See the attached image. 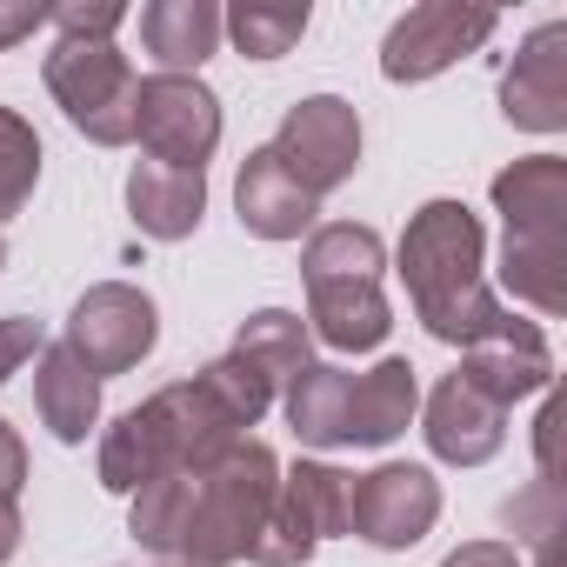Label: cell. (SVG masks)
I'll list each match as a JSON object with an SVG mask.
<instances>
[{"label": "cell", "mask_w": 567, "mask_h": 567, "mask_svg": "<svg viewBox=\"0 0 567 567\" xmlns=\"http://www.w3.org/2000/svg\"><path fill=\"white\" fill-rule=\"evenodd\" d=\"M494 207L507 220L501 288L540 315H567V161H514L507 174H494Z\"/></svg>", "instance_id": "obj_4"}, {"label": "cell", "mask_w": 567, "mask_h": 567, "mask_svg": "<svg viewBox=\"0 0 567 567\" xmlns=\"http://www.w3.org/2000/svg\"><path fill=\"white\" fill-rule=\"evenodd\" d=\"M34 408H41V421H48L54 441L81 447L87 427L101 421V374H94L68 341H54V348H41V361H34Z\"/></svg>", "instance_id": "obj_17"}, {"label": "cell", "mask_w": 567, "mask_h": 567, "mask_svg": "<svg viewBox=\"0 0 567 567\" xmlns=\"http://www.w3.org/2000/svg\"><path fill=\"white\" fill-rule=\"evenodd\" d=\"M427 447L441 454V461H454V467H481V461H494L501 454V441H507V408H494L481 388H467L461 374H447L434 394H427Z\"/></svg>", "instance_id": "obj_15"}, {"label": "cell", "mask_w": 567, "mask_h": 567, "mask_svg": "<svg viewBox=\"0 0 567 567\" xmlns=\"http://www.w3.org/2000/svg\"><path fill=\"white\" fill-rule=\"evenodd\" d=\"M501 28L494 8H461V0H421V8H408L388 41H381V74L388 81H434L447 74L461 54L487 48Z\"/></svg>", "instance_id": "obj_10"}, {"label": "cell", "mask_w": 567, "mask_h": 567, "mask_svg": "<svg viewBox=\"0 0 567 567\" xmlns=\"http://www.w3.org/2000/svg\"><path fill=\"white\" fill-rule=\"evenodd\" d=\"M434 520H441V481L414 461H388V467L361 474L354 494H348V534H361L381 554H401V547L427 540Z\"/></svg>", "instance_id": "obj_12"}, {"label": "cell", "mask_w": 567, "mask_h": 567, "mask_svg": "<svg viewBox=\"0 0 567 567\" xmlns=\"http://www.w3.org/2000/svg\"><path fill=\"white\" fill-rule=\"evenodd\" d=\"M280 487V461L267 441H234L214 461L187 467V474H161L134 494V540L181 560V567H234L254 554L260 520L274 507Z\"/></svg>", "instance_id": "obj_1"}, {"label": "cell", "mask_w": 567, "mask_h": 567, "mask_svg": "<svg viewBox=\"0 0 567 567\" xmlns=\"http://www.w3.org/2000/svg\"><path fill=\"white\" fill-rule=\"evenodd\" d=\"M134 141L161 167L207 174V154L220 147V101L200 74H147L134 87Z\"/></svg>", "instance_id": "obj_8"}, {"label": "cell", "mask_w": 567, "mask_h": 567, "mask_svg": "<svg viewBox=\"0 0 567 567\" xmlns=\"http://www.w3.org/2000/svg\"><path fill=\"white\" fill-rule=\"evenodd\" d=\"M41 321H21V315H0V381H14L28 361H41Z\"/></svg>", "instance_id": "obj_28"}, {"label": "cell", "mask_w": 567, "mask_h": 567, "mask_svg": "<svg viewBox=\"0 0 567 567\" xmlns=\"http://www.w3.org/2000/svg\"><path fill=\"white\" fill-rule=\"evenodd\" d=\"M381 267H388V247H381L374 227L328 220V227L308 234V247H301L308 321L334 354H368V348L388 341L394 315H388V295H381Z\"/></svg>", "instance_id": "obj_5"}, {"label": "cell", "mask_w": 567, "mask_h": 567, "mask_svg": "<svg viewBox=\"0 0 567 567\" xmlns=\"http://www.w3.org/2000/svg\"><path fill=\"white\" fill-rule=\"evenodd\" d=\"M414 408H421V381L401 354H388L381 368L354 374V441L348 447H388L394 434H408Z\"/></svg>", "instance_id": "obj_21"}, {"label": "cell", "mask_w": 567, "mask_h": 567, "mask_svg": "<svg viewBox=\"0 0 567 567\" xmlns=\"http://www.w3.org/2000/svg\"><path fill=\"white\" fill-rule=\"evenodd\" d=\"M141 48L161 74H194L220 48V8L214 0H154L141 8Z\"/></svg>", "instance_id": "obj_19"}, {"label": "cell", "mask_w": 567, "mask_h": 567, "mask_svg": "<svg viewBox=\"0 0 567 567\" xmlns=\"http://www.w3.org/2000/svg\"><path fill=\"white\" fill-rule=\"evenodd\" d=\"M441 567H520V547H514V540H467V547H454Z\"/></svg>", "instance_id": "obj_30"}, {"label": "cell", "mask_w": 567, "mask_h": 567, "mask_svg": "<svg viewBox=\"0 0 567 567\" xmlns=\"http://www.w3.org/2000/svg\"><path fill=\"white\" fill-rule=\"evenodd\" d=\"M0 267H8V234H0Z\"/></svg>", "instance_id": "obj_33"}, {"label": "cell", "mask_w": 567, "mask_h": 567, "mask_svg": "<svg viewBox=\"0 0 567 567\" xmlns=\"http://www.w3.org/2000/svg\"><path fill=\"white\" fill-rule=\"evenodd\" d=\"M21 481H28V447H21V434L0 421V494H21Z\"/></svg>", "instance_id": "obj_31"}, {"label": "cell", "mask_w": 567, "mask_h": 567, "mask_svg": "<svg viewBox=\"0 0 567 567\" xmlns=\"http://www.w3.org/2000/svg\"><path fill=\"white\" fill-rule=\"evenodd\" d=\"M454 374H461L467 388H481L494 408H514V401H527V394H540V388L554 381V354H547V334L514 315L494 341H474Z\"/></svg>", "instance_id": "obj_14"}, {"label": "cell", "mask_w": 567, "mask_h": 567, "mask_svg": "<svg viewBox=\"0 0 567 567\" xmlns=\"http://www.w3.org/2000/svg\"><path fill=\"white\" fill-rule=\"evenodd\" d=\"M127 207H134V227H141V234H154V240H187V234L200 227V207H207V174L141 161V167L127 174Z\"/></svg>", "instance_id": "obj_18"}, {"label": "cell", "mask_w": 567, "mask_h": 567, "mask_svg": "<svg viewBox=\"0 0 567 567\" xmlns=\"http://www.w3.org/2000/svg\"><path fill=\"white\" fill-rule=\"evenodd\" d=\"M41 81L94 147H127L134 141V87H141V74L114 41H54L48 61H41Z\"/></svg>", "instance_id": "obj_6"}, {"label": "cell", "mask_w": 567, "mask_h": 567, "mask_svg": "<svg viewBox=\"0 0 567 567\" xmlns=\"http://www.w3.org/2000/svg\"><path fill=\"white\" fill-rule=\"evenodd\" d=\"M14 547H21V507H14V494H0V560Z\"/></svg>", "instance_id": "obj_32"}, {"label": "cell", "mask_w": 567, "mask_h": 567, "mask_svg": "<svg viewBox=\"0 0 567 567\" xmlns=\"http://www.w3.org/2000/svg\"><path fill=\"white\" fill-rule=\"evenodd\" d=\"M481 254H487L481 220L461 200H427L401 234V280L414 295V315L434 341H447L461 354L474 341H494L514 321L481 280Z\"/></svg>", "instance_id": "obj_2"}, {"label": "cell", "mask_w": 567, "mask_h": 567, "mask_svg": "<svg viewBox=\"0 0 567 567\" xmlns=\"http://www.w3.org/2000/svg\"><path fill=\"white\" fill-rule=\"evenodd\" d=\"M348 494H354V474H341L328 461H295L274 487V507H267L247 560L254 567H308V554L328 534H348Z\"/></svg>", "instance_id": "obj_7"}, {"label": "cell", "mask_w": 567, "mask_h": 567, "mask_svg": "<svg viewBox=\"0 0 567 567\" xmlns=\"http://www.w3.org/2000/svg\"><path fill=\"white\" fill-rule=\"evenodd\" d=\"M48 21H54V8H48V0H0V54H8V48H21V41H34Z\"/></svg>", "instance_id": "obj_29"}, {"label": "cell", "mask_w": 567, "mask_h": 567, "mask_svg": "<svg viewBox=\"0 0 567 567\" xmlns=\"http://www.w3.org/2000/svg\"><path fill=\"white\" fill-rule=\"evenodd\" d=\"M267 147H274V161L288 167L315 200H328L361 167V114L341 94H308V101H295L288 114H280V127H274Z\"/></svg>", "instance_id": "obj_9"}, {"label": "cell", "mask_w": 567, "mask_h": 567, "mask_svg": "<svg viewBox=\"0 0 567 567\" xmlns=\"http://www.w3.org/2000/svg\"><path fill=\"white\" fill-rule=\"evenodd\" d=\"M200 381H207V388L220 394V408H227V414H234L240 427H254V421H260V414L274 408V381H267V374H260L254 361H240L234 348H227L220 361H207V368H200Z\"/></svg>", "instance_id": "obj_26"}, {"label": "cell", "mask_w": 567, "mask_h": 567, "mask_svg": "<svg viewBox=\"0 0 567 567\" xmlns=\"http://www.w3.org/2000/svg\"><path fill=\"white\" fill-rule=\"evenodd\" d=\"M240 441V421L220 408V394L194 374L161 388L154 401H141L134 414H121L101 441V487L107 494H141L161 474H187L200 461H214L220 447Z\"/></svg>", "instance_id": "obj_3"}, {"label": "cell", "mask_w": 567, "mask_h": 567, "mask_svg": "<svg viewBox=\"0 0 567 567\" xmlns=\"http://www.w3.org/2000/svg\"><path fill=\"white\" fill-rule=\"evenodd\" d=\"M501 114L527 134L567 127V21H547L520 41L514 68L501 74Z\"/></svg>", "instance_id": "obj_13"}, {"label": "cell", "mask_w": 567, "mask_h": 567, "mask_svg": "<svg viewBox=\"0 0 567 567\" xmlns=\"http://www.w3.org/2000/svg\"><path fill=\"white\" fill-rule=\"evenodd\" d=\"M121 21H127V8H114V0H61L54 8L61 41H114Z\"/></svg>", "instance_id": "obj_27"}, {"label": "cell", "mask_w": 567, "mask_h": 567, "mask_svg": "<svg viewBox=\"0 0 567 567\" xmlns=\"http://www.w3.org/2000/svg\"><path fill=\"white\" fill-rule=\"evenodd\" d=\"M507 527L534 547V567H560V527H567L560 481H534L520 501H507Z\"/></svg>", "instance_id": "obj_25"}, {"label": "cell", "mask_w": 567, "mask_h": 567, "mask_svg": "<svg viewBox=\"0 0 567 567\" xmlns=\"http://www.w3.org/2000/svg\"><path fill=\"white\" fill-rule=\"evenodd\" d=\"M161 341V315L141 288H127V280H101V288H87L68 315V348L107 381V374H127L154 354Z\"/></svg>", "instance_id": "obj_11"}, {"label": "cell", "mask_w": 567, "mask_h": 567, "mask_svg": "<svg viewBox=\"0 0 567 567\" xmlns=\"http://www.w3.org/2000/svg\"><path fill=\"white\" fill-rule=\"evenodd\" d=\"M234 207H240V227L260 234V240H301L321 214V200L274 161V147H254L240 161V181H234Z\"/></svg>", "instance_id": "obj_16"}, {"label": "cell", "mask_w": 567, "mask_h": 567, "mask_svg": "<svg viewBox=\"0 0 567 567\" xmlns=\"http://www.w3.org/2000/svg\"><path fill=\"white\" fill-rule=\"evenodd\" d=\"M288 421L308 447H348L354 441V374L328 368V361H308L288 381Z\"/></svg>", "instance_id": "obj_20"}, {"label": "cell", "mask_w": 567, "mask_h": 567, "mask_svg": "<svg viewBox=\"0 0 567 567\" xmlns=\"http://www.w3.org/2000/svg\"><path fill=\"white\" fill-rule=\"evenodd\" d=\"M220 34H234L247 61H280L308 34V0H240L220 14Z\"/></svg>", "instance_id": "obj_23"}, {"label": "cell", "mask_w": 567, "mask_h": 567, "mask_svg": "<svg viewBox=\"0 0 567 567\" xmlns=\"http://www.w3.org/2000/svg\"><path fill=\"white\" fill-rule=\"evenodd\" d=\"M234 354L254 361V368L280 388V381H295V374L315 361V341H308V321H301V315H288V308H260L254 321H240Z\"/></svg>", "instance_id": "obj_22"}, {"label": "cell", "mask_w": 567, "mask_h": 567, "mask_svg": "<svg viewBox=\"0 0 567 567\" xmlns=\"http://www.w3.org/2000/svg\"><path fill=\"white\" fill-rule=\"evenodd\" d=\"M34 181H41V134L14 107H0V227L28 207Z\"/></svg>", "instance_id": "obj_24"}]
</instances>
